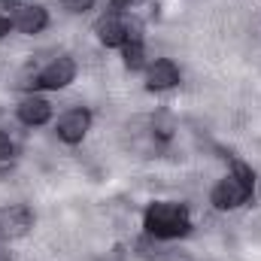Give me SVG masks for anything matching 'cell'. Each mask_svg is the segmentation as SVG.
<instances>
[{
	"label": "cell",
	"mask_w": 261,
	"mask_h": 261,
	"mask_svg": "<svg viewBox=\"0 0 261 261\" xmlns=\"http://www.w3.org/2000/svg\"><path fill=\"white\" fill-rule=\"evenodd\" d=\"M12 31V18H6V15H0V37H6Z\"/></svg>",
	"instance_id": "cell-13"
},
{
	"label": "cell",
	"mask_w": 261,
	"mask_h": 261,
	"mask_svg": "<svg viewBox=\"0 0 261 261\" xmlns=\"http://www.w3.org/2000/svg\"><path fill=\"white\" fill-rule=\"evenodd\" d=\"M18 119L24 125H46L52 119V103L43 100V97H37V94L34 97H24L18 103Z\"/></svg>",
	"instance_id": "cell-7"
},
{
	"label": "cell",
	"mask_w": 261,
	"mask_h": 261,
	"mask_svg": "<svg viewBox=\"0 0 261 261\" xmlns=\"http://www.w3.org/2000/svg\"><path fill=\"white\" fill-rule=\"evenodd\" d=\"M0 261H9V258H6V255H0Z\"/></svg>",
	"instance_id": "cell-15"
},
{
	"label": "cell",
	"mask_w": 261,
	"mask_h": 261,
	"mask_svg": "<svg viewBox=\"0 0 261 261\" xmlns=\"http://www.w3.org/2000/svg\"><path fill=\"white\" fill-rule=\"evenodd\" d=\"M12 155H15V146H12L9 134L0 130V164H3V161H12Z\"/></svg>",
	"instance_id": "cell-11"
},
{
	"label": "cell",
	"mask_w": 261,
	"mask_h": 261,
	"mask_svg": "<svg viewBox=\"0 0 261 261\" xmlns=\"http://www.w3.org/2000/svg\"><path fill=\"white\" fill-rule=\"evenodd\" d=\"M31 228V213L24 206H9L0 213V231H6L9 237H21Z\"/></svg>",
	"instance_id": "cell-9"
},
{
	"label": "cell",
	"mask_w": 261,
	"mask_h": 261,
	"mask_svg": "<svg viewBox=\"0 0 261 261\" xmlns=\"http://www.w3.org/2000/svg\"><path fill=\"white\" fill-rule=\"evenodd\" d=\"M88 125H91V113L88 110H70L58 119V137L64 143H79L85 134H88Z\"/></svg>",
	"instance_id": "cell-4"
},
{
	"label": "cell",
	"mask_w": 261,
	"mask_h": 261,
	"mask_svg": "<svg viewBox=\"0 0 261 261\" xmlns=\"http://www.w3.org/2000/svg\"><path fill=\"white\" fill-rule=\"evenodd\" d=\"M128 18H122L119 12H113V15H107V18H100L97 21V40L103 43V46H125L128 43Z\"/></svg>",
	"instance_id": "cell-6"
},
{
	"label": "cell",
	"mask_w": 261,
	"mask_h": 261,
	"mask_svg": "<svg viewBox=\"0 0 261 261\" xmlns=\"http://www.w3.org/2000/svg\"><path fill=\"white\" fill-rule=\"evenodd\" d=\"M252 195V170L246 164H237L234 173H228L216 189H213V206L216 210H237Z\"/></svg>",
	"instance_id": "cell-2"
},
{
	"label": "cell",
	"mask_w": 261,
	"mask_h": 261,
	"mask_svg": "<svg viewBox=\"0 0 261 261\" xmlns=\"http://www.w3.org/2000/svg\"><path fill=\"white\" fill-rule=\"evenodd\" d=\"M0 3H3V6H9V9H18V6H24L21 0H0Z\"/></svg>",
	"instance_id": "cell-14"
},
{
	"label": "cell",
	"mask_w": 261,
	"mask_h": 261,
	"mask_svg": "<svg viewBox=\"0 0 261 261\" xmlns=\"http://www.w3.org/2000/svg\"><path fill=\"white\" fill-rule=\"evenodd\" d=\"M125 64H128L130 70L143 67V37H140V40H128V43H125Z\"/></svg>",
	"instance_id": "cell-10"
},
{
	"label": "cell",
	"mask_w": 261,
	"mask_h": 261,
	"mask_svg": "<svg viewBox=\"0 0 261 261\" xmlns=\"http://www.w3.org/2000/svg\"><path fill=\"white\" fill-rule=\"evenodd\" d=\"M179 85V70L173 61H155L149 67V91H164Z\"/></svg>",
	"instance_id": "cell-8"
},
{
	"label": "cell",
	"mask_w": 261,
	"mask_h": 261,
	"mask_svg": "<svg viewBox=\"0 0 261 261\" xmlns=\"http://www.w3.org/2000/svg\"><path fill=\"white\" fill-rule=\"evenodd\" d=\"M46 21H49V15H46V9L37 6V3H24V6H18L15 15H12V28L21 31V34H40V31L46 28Z\"/></svg>",
	"instance_id": "cell-5"
},
{
	"label": "cell",
	"mask_w": 261,
	"mask_h": 261,
	"mask_svg": "<svg viewBox=\"0 0 261 261\" xmlns=\"http://www.w3.org/2000/svg\"><path fill=\"white\" fill-rule=\"evenodd\" d=\"M189 228H192L189 210H186V206H179V203L161 200V203H152V206L146 210V231H149L152 237L173 240V237L189 234Z\"/></svg>",
	"instance_id": "cell-1"
},
{
	"label": "cell",
	"mask_w": 261,
	"mask_h": 261,
	"mask_svg": "<svg viewBox=\"0 0 261 261\" xmlns=\"http://www.w3.org/2000/svg\"><path fill=\"white\" fill-rule=\"evenodd\" d=\"M64 6L70 9V12H85V9L94 6V0H64Z\"/></svg>",
	"instance_id": "cell-12"
},
{
	"label": "cell",
	"mask_w": 261,
	"mask_h": 261,
	"mask_svg": "<svg viewBox=\"0 0 261 261\" xmlns=\"http://www.w3.org/2000/svg\"><path fill=\"white\" fill-rule=\"evenodd\" d=\"M73 76H76V64L70 58H55L52 64H46L37 73V85H43V88H64V85L73 82Z\"/></svg>",
	"instance_id": "cell-3"
}]
</instances>
